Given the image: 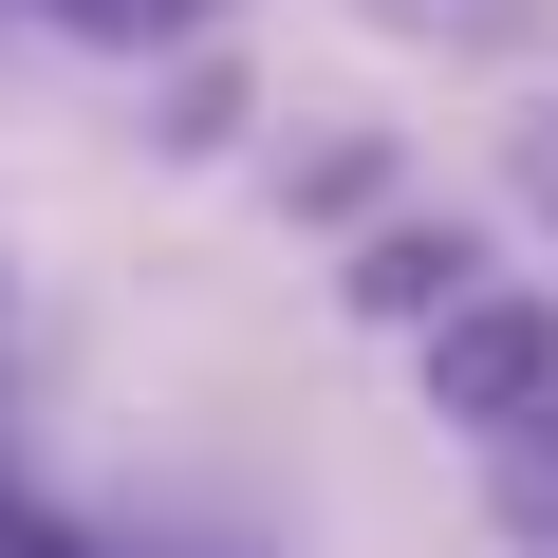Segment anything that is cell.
I'll use <instances>...</instances> for the list:
<instances>
[{"mask_svg":"<svg viewBox=\"0 0 558 558\" xmlns=\"http://www.w3.org/2000/svg\"><path fill=\"white\" fill-rule=\"evenodd\" d=\"M428 391H447V428H558V317L539 299H447V336H428Z\"/></svg>","mask_w":558,"mask_h":558,"instance_id":"obj_1","label":"cell"},{"mask_svg":"<svg viewBox=\"0 0 558 558\" xmlns=\"http://www.w3.org/2000/svg\"><path fill=\"white\" fill-rule=\"evenodd\" d=\"M57 20H94V38H186V20H223V0H57Z\"/></svg>","mask_w":558,"mask_h":558,"instance_id":"obj_2","label":"cell"},{"mask_svg":"<svg viewBox=\"0 0 558 558\" xmlns=\"http://www.w3.org/2000/svg\"><path fill=\"white\" fill-rule=\"evenodd\" d=\"M391 20H447V38H502L521 0H391Z\"/></svg>","mask_w":558,"mask_h":558,"instance_id":"obj_3","label":"cell"},{"mask_svg":"<svg viewBox=\"0 0 558 558\" xmlns=\"http://www.w3.org/2000/svg\"><path fill=\"white\" fill-rule=\"evenodd\" d=\"M521 186H539V223H558V112H539V131H521Z\"/></svg>","mask_w":558,"mask_h":558,"instance_id":"obj_4","label":"cell"}]
</instances>
